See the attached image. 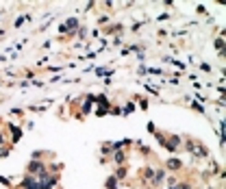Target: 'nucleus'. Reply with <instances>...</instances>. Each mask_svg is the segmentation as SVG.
Here are the masks:
<instances>
[{"label":"nucleus","mask_w":226,"mask_h":189,"mask_svg":"<svg viewBox=\"0 0 226 189\" xmlns=\"http://www.w3.org/2000/svg\"><path fill=\"white\" fill-rule=\"evenodd\" d=\"M31 172H33V174H37V176H44V174H46L44 165H41L39 161H33V163H31Z\"/></svg>","instance_id":"1"},{"label":"nucleus","mask_w":226,"mask_h":189,"mask_svg":"<svg viewBox=\"0 0 226 189\" xmlns=\"http://www.w3.org/2000/svg\"><path fill=\"white\" fill-rule=\"evenodd\" d=\"M167 168H170V170H174V168L178 170V168H181V161H178V159H172V161H167Z\"/></svg>","instance_id":"2"},{"label":"nucleus","mask_w":226,"mask_h":189,"mask_svg":"<svg viewBox=\"0 0 226 189\" xmlns=\"http://www.w3.org/2000/svg\"><path fill=\"white\" fill-rule=\"evenodd\" d=\"M107 187H109V189H117V185H115V178H109V180H107Z\"/></svg>","instance_id":"3"},{"label":"nucleus","mask_w":226,"mask_h":189,"mask_svg":"<svg viewBox=\"0 0 226 189\" xmlns=\"http://www.w3.org/2000/svg\"><path fill=\"white\" fill-rule=\"evenodd\" d=\"M115 161H117V163H122V161H124V154H122V152H117V154H115Z\"/></svg>","instance_id":"4"}]
</instances>
